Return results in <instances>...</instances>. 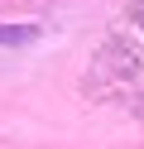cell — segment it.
Masks as SVG:
<instances>
[{
	"label": "cell",
	"instance_id": "1",
	"mask_svg": "<svg viewBox=\"0 0 144 149\" xmlns=\"http://www.w3.org/2000/svg\"><path fill=\"white\" fill-rule=\"evenodd\" d=\"M34 39H38L34 24H0V43L5 48H19V43H34Z\"/></svg>",
	"mask_w": 144,
	"mask_h": 149
}]
</instances>
